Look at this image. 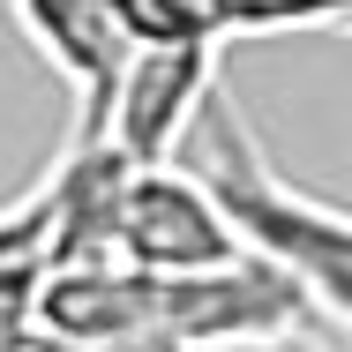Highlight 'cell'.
I'll use <instances>...</instances> for the list:
<instances>
[{"label": "cell", "mask_w": 352, "mask_h": 352, "mask_svg": "<svg viewBox=\"0 0 352 352\" xmlns=\"http://www.w3.org/2000/svg\"><path fill=\"white\" fill-rule=\"evenodd\" d=\"M188 135H195V188L210 195L232 248L292 285L307 300V315L322 322V338H345L352 330V217L330 195L285 180L278 157L263 150V135L248 128V113L225 98V82L203 98Z\"/></svg>", "instance_id": "cell-1"}, {"label": "cell", "mask_w": 352, "mask_h": 352, "mask_svg": "<svg viewBox=\"0 0 352 352\" xmlns=\"http://www.w3.org/2000/svg\"><path fill=\"white\" fill-rule=\"evenodd\" d=\"M210 90H217V53L210 45H195V53H128L98 142L120 165H173V150L195 128V113H203Z\"/></svg>", "instance_id": "cell-2"}, {"label": "cell", "mask_w": 352, "mask_h": 352, "mask_svg": "<svg viewBox=\"0 0 352 352\" xmlns=\"http://www.w3.org/2000/svg\"><path fill=\"white\" fill-rule=\"evenodd\" d=\"M8 15L23 23V38L38 45V60L75 90V150L105 135V105L113 82L128 68V45L105 15V0H8Z\"/></svg>", "instance_id": "cell-3"}, {"label": "cell", "mask_w": 352, "mask_h": 352, "mask_svg": "<svg viewBox=\"0 0 352 352\" xmlns=\"http://www.w3.org/2000/svg\"><path fill=\"white\" fill-rule=\"evenodd\" d=\"M113 30L128 53H195V45H217V23H210V0H105Z\"/></svg>", "instance_id": "cell-4"}, {"label": "cell", "mask_w": 352, "mask_h": 352, "mask_svg": "<svg viewBox=\"0 0 352 352\" xmlns=\"http://www.w3.org/2000/svg\"><path fill=\"white\" fill-rule=\"evenodd\" d=\"M352 0H210L217 45L232 38H270V30H338Z\"/></svg>", "instance_id": "cell-5"}]
</instances>
